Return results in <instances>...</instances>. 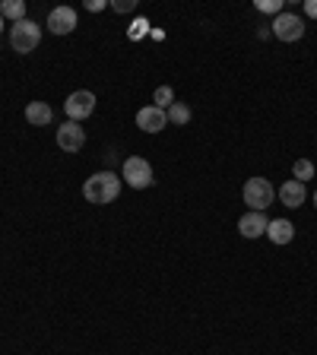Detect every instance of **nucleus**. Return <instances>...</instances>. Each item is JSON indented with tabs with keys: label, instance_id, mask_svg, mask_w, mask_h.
Listing matches in <instances>:
<instances>
[{
	"label": "nucleus",
	"instance_id": "nucleus-1",
	"mask_svg": "<svg viewBox=\"0 0 317 355\" xmlns=\"http://www.w3.org/2000/svg\"><path fill=\"white\" fill-rule=\"evenodd\" d=\"M117 194H121V178L115 172H99L83 184V197L95 207H105V203L117 200Z\"/></svg>",
	"mask_w": 317,
	"mask_h": 355
},
{
	"label": "nucleus",
	"instance_id": "nucleus-2",
	"mask_svg": "<svg viewBox=\"0 0 317 355\" xmlns=\"http://www.w3.org/2000/svg\"><path fill=\"white\" fill-rule=\"evenodd\" d=\"M244 203L250 207V213H263L267 207H273L276 200V187L267 181V178H248V184H244L242 190Z\"/></svg>",
	"mask_w": 317,
	"mask_h": 355
},
{
	"label": "nucleus",
	"instance_id": "nucleus-3",
	"mask_svg": "<svg viewBox=\"0 0 317 355\" xmlns=\"http://www.w3.org/2000/svg\"><path fill=\"white\" fill-rule=\"evenodd\" d=\"M38 42H42V29H38L32 19L13 23V29H10V45H13L16 54H32V51L38 48Z\"/></svg>",
	"mask_w": 317,
	"mask_h": 355
},
{
	"label": "nucleus",
	"instance_id": "nucleus-4",
	"mask_svg": "<svg viewBox=\"0 0 317 355\" xmlns=\"http://www.w3.org/2000/svg\"><path fill=\"white\" fill-rule=\"evenodd\" d=\"M64 111H67V117L70 121H86V117L95 111V95H92L89 89H76V92H70L67 95V102H64Z\"/></svg>",
	"mask_w": 317,
	"mask_h": 355
},
{
	"label": "nucleus",
	"instance_id": "nucleus-5",
	"mask_svg": "<svg viewBox=\"0 0 317 355\" xmlns=\"http://www.w3.org/2000/svg\"><path fill=\"white\" fill-rule=\"evenodd\" d=\"M124 181L134 190H146L152 184V165L140 156H130L124 162Z\"/></svg>",
	"mask_w": 317,
	"mask_h": 355
},
{
	"label": "nucleus",
	"instance_id": "nucleus-6",
	"mask_svg": "<svg viewBox=\"0 0 317 355\" xmlns=\"http://www.w3.org/2000/svg\"><path fill=\"white\" fill-rule=\"evenodd\" d=\"M270 32H273L279 42H298L301 35H305V23H301V16H295V13H279V16L273 19V25H270Z\"/></svg>",
	"mask_w": 317,
	"mask_h": 355
},
{
	"label": "nucleus",
	"instance_id": "nucleus-7",
	"mask_svg": "<svg viewBox=\"0 0 317 355\" xmlns=\"http://www.w3.org/2000/svg\"><path fill=\"white\" fill-rule=\"evenodd\" d=\"M86 143V130L76 121H67V124L58 127V146L64 149V152H80Z\"/></svg>",
	"mask_w": 317,
	"mask_h": 355
},
{
	"label": "nucleus",
	"instance_id": "nucleus-8",
	"mask_svg": "<svg viewBox=\"0 0 317 355\" xmlns=\"http://www.w3.org/2000/svg\"><path fill=\"white\" fill-rule=\"evenodd\" d=\"M165 124H168V115L162 111V108L146 105V108H140V111H137V127H140V130L158 133V130H165Z\"/></svg>",
	"mask_w": 317,
	"mask_h": 355
},
{
	"label": "nucleus",
	"instance_id": "nucleus-9",
	"mask_svg": "<svg viewBox=\"0 0 317 355\" xmlns=\"http://www.w3.org/2000/svg\"><path fill=\"white\" fill-rule=\"evenodd\" d=\"M48 29L54 35H70L76 29V10L73 7H58L48 13Z\"/></svg>",
	"mask_w": 317,
	"mask_h": 355
},
{
	"label": "nucleus",
	"instance_id": "nucleus-10",
	"mask_svg": "<svg viewBox=\"0 0 317 355\" xmlns=\"http://www.w3.org/2000/svg\"><path fill=\"white\" fill-rule=\"evenodd\" d=\"M267 213H244L238 219V231H242L244 238H260V235H267Z\"/></svg>",
	"mask_w": 317,
	"mask_h": 355
},
{
	"label": "nucleus",
	"instance_id": "nucleus-11",
	"mask_svg": "<svg viewBox=\"0 0 317 355\" xmlns=\"http://www.w3.org/2000/svg\"><path fill=\"white\" fill-rule=\"evenodd\" d=\"M279 200H283L289 209H298L301 203L308 200V190H305V184H301V181H295V178H292V181H285L283 187H279Z\"/></svg>",
	"mask_w": 317,
	"mask_h": 355
},
{
	"label": "nucleus",
	"instance_id": "nucleus-12",
	"mask_svg": "<svg viewBox=\"0 0 317 355\" xmlns=\"http://www.w3.org/2000/svg\"><path fill=\"white\" fill-rule=\"evenodd\" d=\"M25 121L32 127H48L54 121V111H51L48 102H29L25 105Z\"/></svg>",
	"mask_w": 317,
	"mask_h": 355
},
{
	"label": "nucleus",
	"instance_id": "nucleus-13",
	"mask_svg": "<svg viewBox=\"0 0 317 355\" xmlns=\"http://www.w3.org/2000/svg\"><path fill=\"white\" fill-rule=\"evenodd\" d=\"M267 235L273 244H289V241L295 238V225L289 222V219H270Z\"/></svg>",
	"mask_w": 317,
	"mask_h": 355
},
{
	"label": "nucleus",
	"instance_id": "nucleus-14",
	"mask_svg": "<svg viewBox=\"0 0 317 355\" xmlns=\"http://www.w3.org/2000/svg\"><path fill=\"white\" fill-rule=\"evenodd\" d=\"M0 16L19 23V19H25V3L23 0H3V3H0Z\"/></svg>",
	"mask_w": 317,
	"mask_h": 355
},
{
	"label": "nucleus",
	"instance_id": "nucleus-15",
	"mask_svg": "<svg viewBox=\"0 0 317 355\" xmlns=\"http://www.w3.org/2000/svg\"><path fill=\"white\" fill-rule=\"evenodd\" d=\"M165 115H168V121H172V124H181V127H184V124H187V121L193 117V111L184 105V102H175V105L168 108Z\"/></svg>",
	"mask_w": 317,
	"mask_h": 355
},
{
	"label": "nucleus",
	"instance_id": "nucleus-16",
	"mask_svg": "<svg viewBox=\"0 0 317 355\" xmlns=\"http://www.w3.org/2000/svg\"><path fill=\"white\" fill-rule=\"evenodd\" d=\"M152 102H156V108L165 111V108L175 105V89H172V86H158V89L152 92Z\"/></svg>",
	"mask_w": 317,
	"mask_h": 355
},
{
	"label": "nucleus",
	"instance_id": "nucleus-17",
	"mask_svg": "<svg viewBox=\"0 0 317 355\" xmlns=\"http://www.w3.org/2000/svg\"><path fill=\"white\" fill-rule=\"evenodd\" d=\"M292 178L295 181H308V178H314V165H311V159H298V162H295L292 165Z\"/></svg>",
	"mask_w": 317,
	"mask_h": 355
},
{
	"label": "nucleus",
	"instance_id": "nucleus-18",
	"mask_svg": "<svg viewBox=\"0 0 317 355\" xmlns=\"http://www.w3.org/2000/svg\"><path fill=\"white\" fill-rule=\"evenodd\" d=\"M254 7L260 13H270V16H279L283 13V0H254Z\"/></svg>",
	"mask_w": 317,
	"mask_h": 355
},
{
	"label": "nucleus",
	"instance_id": "nucleus-19",
	"mask_svg": "<svg viewBox=\"0 0 317 355\" xmlns=\"http://www.w3.org/2000/svg\"><path fill=\"white\" fill-rule=\"evenodd\" d=\"M111 7H115L117 13H130V10L137 7V0H115V3H111Z\"/></svg>",
	"mask_w": 317,
	"mask_h": 355
},
{
	"label": "nucleus",
	"instance_id": "nucleus-20",
	"mask_svg": "<svg viewBox=\"0 0 317 355\" xmlns=\"http://www.w3.org/2000/svg\"><path fill=\"white\" fill-rule=\"evenodd\" d=\"M105 7H108L105 0H89V3H86V10H89V13H102Z\"/></svg>",
	"mask_w": 317,
	"mask_h": 355
},
{
	"label": "nucleus",
	"instance_id": "nucleus-21",
	"mask_svg": "<svg viewBox=\"0 0 317 355\" xmlns=\"http://www.w3.org/2000/svg\"><path fill=\"white\" fill-rule=\"evenodd\" d=\"M305 13H308L311 19H317V0H305Z\"/></svg>",
	"mask_w": 317,
	"mask_h": 355
},
{
	"label": "nucleus",
	"instance_id": "nucleus-22",
	"mask_svg": "<svg viewBox=\"0 0 317 355\" xmlns=\"http://www.w3.org/2000/svg\"><path fill=\"white\" fill-rule=\"evenodd\" d=\"M0 35H3V16H0Z\"/></svg>",
	"mask_w": 317,
	"mask_h": 355
},
{
	"label": "nucleus",
	"instance_id": "nucleus-23",
	"mask_svg": "<svg viewBox=\"0 0 317 355\" xmlns=\"http://www.w3.org/2000/svg\"><path fill=\"white\" fill-rule=\"evenodd\" d=\"M314 207H317V190H314Z\"/></svg>",
	"mask_w": 317,
	"mask_h": 355
}]
</instances>
